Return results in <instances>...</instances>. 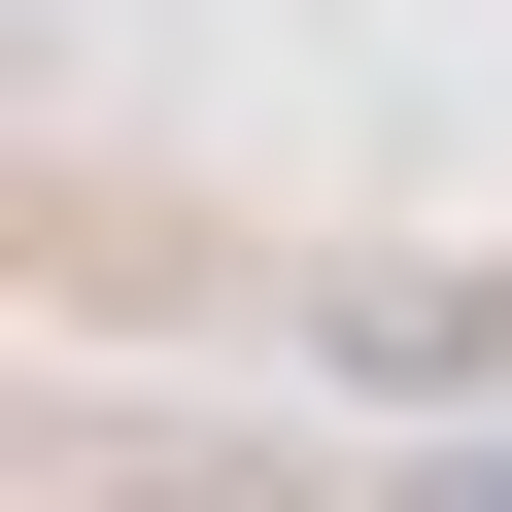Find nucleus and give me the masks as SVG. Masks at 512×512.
<instances>
[{
	"label": "nucleus",
	"instance_id": "obj_1",
	"mask_svg": "<svg viewBox=\"0 0 512 512\" xmlns=\"http://www.w3.org/2000/svg\"><path fill=\"white\" fill-rule=\"evenodd\" d=\"M171 512H274V478H171Z\"/></svg>",
	"mask_w": 512,
	"mask_h": 512
}]
</instances>
